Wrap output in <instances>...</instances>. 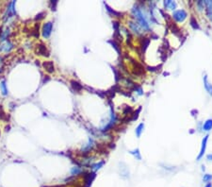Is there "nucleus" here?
I'll return each instance as SVG.
<instances>
[{
    "label": "nucleus",
    "mask_w": 212,
    "mask_h": 187,
    "mask_svg": "<svg viewBox=\"0 0 212 187\" xmlns=\"http://www.w3.org/2000/svg\"><path fill=\"white\" fill-rule=\"evenodd\" d=\"M176 3L175 1H172V0H166L164 1V7L167 10H175L176 9Z\"/></svg>",
    "instance_id": "ddd939ff"
},
{
    "label": "nucleus",
    "mask_w": 212,
    "mask_h": 187,
    "mask_svg": "<svg viewBox=\"0 0 212 187\" xmlns=\"http://www.w3.org/2000/svg\"><path fill=\"white\" fill-rule=\"evenodd\" d=\"M31 35L34 36V37H36V38L39 37V25H37L35 27V29H34L32 32H31Z\"/></svg>",
    "instance_id": "c756f323"
},
{
    "label": "nucleus",
    "mask_w": 212,
    "mask_h": 187,
    "mask_svg": "<svg viewBox=\"0 0 212 187\" xmlns=\"http://www.w3.org/2000/svg\"><path fill=\"white\" fill-rule=\"evenodd\" d=\"M143 129H144V124L143 123H141L139 126L136 128V135L137 137H141V135L142 133V131H143Z\"/></svg>",
    "instance_id": "aec40b11"
},
{
    "label": "nucleus",
    "mask_w": 212,
    "mask_h": 187,
    "mask_svg": "<svg viewBox=\"0 0 212 187\" xmlns=\"http://www.w3.org/2000/svg\"><path fill=\"white\" fill-rule=\"evenodd\" d=\"M2 32H3V31H2V27H0V37H1V35H2Z\"/></svg>",
    "instance_id": "58836bf2"
},
{
    "label": "nucleus",
    "mask_w": 212,
    "mask_h": 187,
    "mask_svg": "<svg viewBox=\"0 0 212 187\" xmlns=\"http://www.w3.org/2000/svg\"><path fill=\"white\" fill-rule=\"evenodd\" d=\"M113 72H114V74H115V79H116V81H118L120 78H122V75H121V73L118 72L115 68H113Z\"/></svg>",
    "instance_id": "7c9ffc66"
},
{
    "label": "nucleus",
    "mask_w": 212,
    "mask_h": 187,
    "mask_svg": "<svg viewBox=\"0 0 212 187\" xmlns=\"http://www.w3.org/2000/svg\"><path fill=\"white\" fill-rule=\"evenodd\" d=\"M161 66H157V67H147L148 68V70H150V71H157V70H159L158 68H160Z\"/></svg>",
    "instance_id": "f704fd0d"
},
{
    "label": "nucleus",
    "mask_w": 212,
    "mask_h": 187,
    "mask_svg": "<svg viewBox=\"0 0 212 187\" xmlns=\"http://www.w3.org/2000/svg\"><path fill=\"white\" fill-rule=\"evenodd\" d=\"M52 29H53V24L51 22H47L43 25V36L47 39L49 38L51 33H52Z\"/></svg>",
    "instance_id": "20e7f679"
},
{
    "label": "nucleus",
    "mask_w": 212,
    "mask_h": 187,
    "mask_svg": "<svg viewBox=\"0 0 212 187\" xmlns=\"http://www.w3.org/2000/svg\"><path fill=\"white\" fill-rule=\"evenodd\" d=\"M141 107H140V108H139L136 112H134L133 113L131 114V117H130V121H134V120H137L138 119V117H139V113H141Z\"/></svg>",
    "instance_id": "5701e85b"
},
{
    "label": "nucleus",
    "mask_w": 212,
    "mask_h": 187,
    "mask_svg": "<svg viewBox=\"0 0 212 187\" xmlns=\"http://www.w3.org/2000/svg\"><path fill=\"white\" fill-rule=\"evenodd\" d=\"M0 90H1V93L3 96H7L8 95V89H7L6 86V81H2L1 83H0Z\"/></svg>",
    "instance_id": "a211bd4d"
},
{
    "label": "nucleus",
    "mask_w": 212,
    "mask_h": 187,
    "mask_svg": "<svg viewBox=\"0 0 212 187\" xmlns=\"http://www.w3.org/2000/svg\"><path fill=\"white\" fill-rule=\"evenodd\" d=\"M203 81H204V86H205V89L207 90V92L209 94L210 96H212V84H210L209 82L207 81V76L205 74L204 77H203Z\"/></svg>",
    "instance_id": "9b49d317"
},
{
    "label": "nucleus",
    "mask_w": 212,
    "mask_h": 187,
    "mask_svg": "<svg viewBox=\"0 0 212 187\" xmlns=\"http://www.w3.org/2000/svg\"><path fill=\"white\" fill-rule=\"evenodd\" d=\"M203 181L205 182H210L211 181H212V175H210V174H206V175H204V177H203Z\"/></svg>",
    "instance_id": "c85d7f7f"
},
{
    "label": "nucleus",
    "mask_w": 212,
    "mask_h": 187,
    "mask_svg": "<svg viewBox=\"0 0 212 187\" xmlns=\"http://www.w3.org/2000/svg\"><path fill=\"white\" fill-rule=\"evenodd\" d=\"M132 12H133L135 18L137 19L138 24L141 26V29H143L145 30H150V25H149V23H148L147 17L143 14L142 10L139 8L138 6H135L133 10H132Z\"/></svg>",
    "instance_id": "f257e3e1"
},
{
    "label": "nucleus",
    "mask_w": 212,
    "mask_h": 187,
    "mask_svg": "<svg viewBox=\"0 0 212 187\" xmlns=\"http://www.w3.org/2000/svg\"><path fill=\"white\" fill-rule=\"evenodd\" d=\"M51 4H52V10H56V6H57V4H58V1H56V0H54V1H52L51 2Z\"/></svg>",
    "instance_id": "72a5a7b5"
},
{
    "label": "nucleus",
    "mask_w": 212,
    "mask_h": 187,
    "mask_svg": "<svg viewBox=\"0 0 212 187\" xmlns=\"http://www.w3.org/2000/svg\"><path fill=\"white\" fill-rule=\"evenodd\" d=\"M149 44H150V39L149 38H143V39L141 40V51L142 53L145 52L146 50V48L148 47Z\"/></svg>",
    "instance_id": "4468645a"
},
{
    "label": "nucleus",
    "mask_w": 212,
    "mask_h": 187,
    "mask_svg": "<svg viewBox=\"0 0 212 187\" xmlns=\"http://www.w3.org/2000/svg\"><path fill=\"white\" fill-rule=\"evenodd\" d=\"M43 66L46 68V70L48 73H53L55 71V66L53 61H44L43 63Z\"/></svg>",
    "instance_id": "f8f14e48"
},
{
    "label": "nucleus",
    "mask_w": 212,
    "mask_h": 187,
    "mask_svg": "<svg viewBox=\"0 0 212 187\" xmlns=\"http://www.w3.org/2000/svg\"><path fill=\"white\" fill-rule=\"evenodd\" d=\"M207 159L208 161H212V153L211 154H208L207 156Z\"/></svg>",
    "instance_id": "e433bc0d"
},
{
    "label": "nucleus",
    "mask_w": 212,
    "mask_h": 187,
    "mask_svg": "<svg viewBox=\"0 0 212 187\" xmlns=\"http://www.w3.org/2000/svg\"><path fill=\"white\" fill-rule=\"evenodd\" d=\"M112 24H113L114 29H115V33H118V32H119V27H120L119 22H117V21H114Z\"/></svg>",
    "instance_id": "2f4dec72"
},
{
    "label": "nucleus",
    "mask_w": 212,
    "mask_h": 187,
    "mask_svg": "<svg viewBox=\"0 0 212 187\" xmlns=\"http://www.w3.org/2000/svg\"><path fill=\"white\" fill-rule=\"evenodd\" d=\"M109 43L112 44V46H113L114 48H115V50H116V51L118 52V53H119V54L121 55L122 52H121V46H120V44L118 43L117 41L114 40V39H113V40H110V41H109Z\"/></svg>",
    "instance_id": "f3484780"
},
{
    "label": "nucleus",
    "mask_w": 212,
    "mask_h": 187,
    "mask_svg": "<svg viewBox=\"0 0 212 187\" xmlns=\"http://www.w3.org/2000/svg\"><path fill=\"white\" fill-rule=\"evenodd\" d=\"M104 164H105V162H104V161H101V162H97V164H92V169L93 170V172H96L97 170H99V169L101 168L102 166L104 165Z\"/></svg>",
    "instance_id": "4be33fe9"
},
{
    "label": "nucleus",
    "mask_w": 212,
    "mask_h": 187,
    "mask_svg": "<svg viewBox=\"0 0 212 187\" xmlns=\"http://www.w3.org/2000/svg\"><path fill=\"white\" fill-rule=\"evenodd\" d=\"M205 187H212V183H211V182H208L206 186H205Z\"/></svg>",
    "instance_id": "4c0bfd02"
},
{
    "label": "nucleus",
    "mask_w": 212,
    "mask_h": 187,
    "mask_svg": "<svg viewBox=\"0 0 212 187\" xmlns=\"http://www.w3.org/2000/svg\"><path fill=\"white\" fill-rule=\"evenodd\" d=\"M105 6H106L107 10H109V12L110 13H112V14H114V15L117 16V17H121V15H122V13H121V12H115V10H111L110 7H109V5H107L106 3H105Z\"/></svg>",
    "instance_id": "bb28decb"
},
{
    "label": "nucleus",
    "mask_w": 212,
    "mask_h": 187,
    "mask_svg": "<svg viewBox=\"0 0 212 187\" xmlns=\"http://www.w3.org/2000/svg\"><path fill=\"white\" fill-rule=\"evenodd\" d=\"M0 119H1V120H5V121H8L9 120V116L7 115L6 113L4 112V110H3L2 106H0Z\"/></svg>",
    "instance_id": "393cba45"
},
{
    "label": "nucleus",
    "mask_w": 212,
    "mask_h": 187,
    "mask_svg": "<svg viewBox=\"0 0 212 187\" xmlns=\"http://www.w3.org/2000/svg\"><path fill=\"white\" fill-rule=\"evenodd\" d=\"M14 7H15V1L10 2L9 4V7H8V9H7V12L5 13V15H4V21H5V22H6V21H8V19H10V17H13L16 14Z\"/></svg>",
    "instance_id": "f03ea898"
},
{
    "label": "nucleus",
    "mask_w": 212,
    "mask_h": 187,
    "mask_svg": "<svg viewBox=\"0 0 212 187\" xmlns=\"http://www.w3.org/2000/svg\"><path fill=\"white\" fill-rule=\"evenodd\" d=\"M115 123H116V115H115V113L113 112L112 111V109H111V115H110V120H109V124L107 125V126H105L102 129V131H107V130H109V129H111V128H112L114 125H115Z\"/></svg>",
    "instance_id": "39448f33"
},
{
    "label": "nucleus",
    "mask_w": 212,
    "mask_h": 187,
    "mask_svg": "<svg viewBox=\"0 0 212 187\" xmlns=\"http://www.w3.org/2000/svg\"><path fill=\"white\" fill-rule=\"evenodd\" d=\"M133 68H134V74L137 75V76H140V75H142L144 74V69H143V66L139 63V62L133 61Z\"/></svg>",
    "instance_id": "6e6552de"
},
{
    "label": "nucleus",
    "mask_w": 212,
    "mask_h": 187,
    "mask_svg": "<svg viewBox=\"0 0 212 187\" xmlns=\"http://www.w3.org/2000/svg\"><path fill=\"white\" fill-rule=\"evenodd\" d=\"M130 153L132 155H134V157L136 158L137 160H139V161L141 160V153H140V150H139V148H136V149L130 151Z\"/></svg>",
    "instance_id": "b1692460"
},
{
    "label": "nucleus",
    "mask_w": 212,
    "mask_h": 187,
    "mask_svg": "<svg viewBox=\"0 0 212 187\" xmlns=\"http://www.w3.org/2000/svg\"><path fill=\"white\" fill-rule=\"evenodd\" d=\"M208 135H206V136L204 137V139L202 141V147H201V149H200V153L198 155L197 157V161H200L201 158L203 157L205 152H206V148H207V140H208Z\"/></svg>",
    "instance_id": "423d86ee"
},
{
    "label": "nucleus",
    "mask_w": 212,
    "mask_h": 187,
    "mask_svg": "<svg viewBox=\"0 0 212 187\" xmlns=\"http://www.w3.org/2000/svg\"><path fill=\"white\" fill-rule=\"evenodd\" d=\"M2 61V58L1 57H0V62H1Z\"/></svg>",
    "instance_id": "a19ab883"
},
{
    "label": "nucleus",
    "mask_w": 212,
    "mask_h": 187,
    "mask_svg": "<svg viewBox=\"0 0 212 187\" xmlns=\"http://www.w3.org/2000/svg\"><path fill=\"white\" fill-rule=\"evenodd\" d=\"M9 35H10V29H7L5 31H3V32H2V35H1V37H0V40H1V41H7Z\"/></svg>",
    "instance_id": "a878e982"
},
{
    "label": "nucleus",
    "mask_w": 212,
    "mask_h": 187,
    "mask_svg": "<svg viewBox=\"0 0 212 187\" xmlns=\"http://www.w3.org/2000/svg\"><path fill=\"white\" fill-rule=\"evenodd\" d=\"M6 130H7V131L10 130V127H7V128H6Z\"/></svg>",
    "instance_id": "ea45409f"
},
{
    "label": "nucleus",
    "mask_w": 212,
    "mask_h": 187,
    "mask_svg": "<svg viewBox=\"0 0 212 187\" xmlns=\"http://www.w3.org/2000/svg\"><path fill=\"white\" fill-rule=\"evenodd\" d=\"M71 84H72V87L74 88V90L75 92H80L81 90L83 89V86L81 84H79V83L77 81H72Z\"/></svg>",
    "instance_id": "dca6fc26"
},
{
    "label": "nucleus",
    "mask_w": 212,
    "mask_h": 187,
    "mask_svg": "<svg viewBox=\"0 0 212 187\" xmlns=\"http://www.w3.org/2000/svg\"><path fill=\"white\" fill-rule=\"evenodd\" d=\"M190 25L193 27L194 29H199L200 27H199V24H198L197 20L195 19V17L194 16H192L190 17Z\"/></svg>",
    "instance_id": "412c9836"
},
{
    "label": "nucleus",
    "mask_w": 212,
    "mask_h": 187,
    "mask_svg": "<svg viewBox=\"0 0 212 187\" xmlns=\"http://www.w3.org/2000/svg\"><path fill=\"white\" fill-rule=\"evenodd\" d=\"M203 130L205 131H209L212 130V119H207L203 125Z\"/></svg>",
    "instance_id": "2eb2a0df"
},
{
    "label": "nucleus",
    "mask_w": 212,
    "mask_h": 187,
    "mask_svg": "<svg viewBox=\"0 0 212 187\" xmlns=\"http://www.w3.org/2000/svg\"><path fill=\"white\" fill-rule=\"evenodd\" d=\"M13 47V44L10 43L9 40L5 41L4 43H3L1 46H0V51H3V52H10V50L12 49Z\"/></svg>",
    "instance_id": "1a4fd4ad"
},
{
    "label": "nucleus",
    "mask_w": 212,
    "mask_h": 187,
    "mask_svg": "<svg viewBox=\"0 0 212 187\" xmlns=\"http://www.w3.org/2000/svg\"><path fill=\"white\" fill-rule=\"evenodd\" d=\"M197 5H198V7H199V10H203V9H204V7H205V2H204V1H198V2H197Z\"/></svg>",
    "instance_id": "473e14b6"
},
{
    "label": "nucleus",
    "mask_w": 212,
    "mask_h": 187,
    "mask_svg": "<svg viewBox=\"0 0 212 187\" xmlns=\"http://www.w3.org/2000/svg\"><path fill=\"white\" fill-rule=\"evenodd\" d=\"M43 15H44V13L43 12H41V13H39V14H38L37 16H36V20H40V19H41V18H43Z\"/></svg>",
    "instance_id": "c9c22d12"
},
{
    "label": "nucleus",
    "mask_w": 212,
    "mask_h": 187,
    "mask_svg": "<svg viewBox=\"0 0 212 187\" xmlns=\"http://www.w3.org/2000/svg\"><path fill=\"white\" fill-rule=\"evenodd\" d=\"M187 12L185 10H178L173 12V18L175 19L176 22H183L184 20L187 18Z\"/></svg>",
    "instance_id": "7ed1b4c3"
},
{
    "label": "nucleus",
    "mask_w": 212,
    "mask_h": 187,
    "mask_svg": "<svg viewBox=\"0 0 212 187\" xmlns=\"http://www.w3.org/2000/svg\"><path fill=\"white\" fill-rule=\"evenodd\" d=\"M36 52H37V54L41 55V56H46V57H48V56H49V51L47 50L46 46H44V44H38V46H37Z\"/></svg>",
    "instance_id": "0eeeda50"
},
{
    "label": "nucleus",
    "mask_w": 212,
    "mask_h": 187,
    "mask_svg": "<svg viewBox=\"0 0 212 187\" xmlns=\"http://www.w3.org/2000/svg\"><path fill=\"white\" fill-rule=\"evenodd\" d=\"M82 172V169L80 167H73L71 169V174L72 175H78L79 173Z\"/></svg>",
    "instance_id": "cd10ccee"
},
{
    "label": "nucleus",
    "mask_w": 212,
    "mask_h": 187,
    "mask_svg": "<svg viewBox=\"0 0 212 187\" xmlns=\"http://www.w3.org/2000/svg\"><path fill=\"white\" fill-rule=\"evenodd\" d=\"M92 144H93V141H92V139H91V138H90V139H89V143L82 148V150L84 151V152H86V153H88V151H90V150L92 149Z\"/></svg>",
    "instance_id": "6ab92c4d"
},
{
    "label": "nucleus",
    "mask_w": 212,
    "mask_h": 187,
    "mask_svg": "<svg viewBox=\"0 0 212 187\" xmlns=\"http://www.w3.org/2000/svg\"><path fill=\"white\" fill-rule=\"evenodd\" d=\"M129 27H130L131 30L133 31L134 33H137V34H141V27L138 23L133 22V21H130V22H129Z\"/></svg>",
    "instance_id": "9d476101"
}]
</instances>
